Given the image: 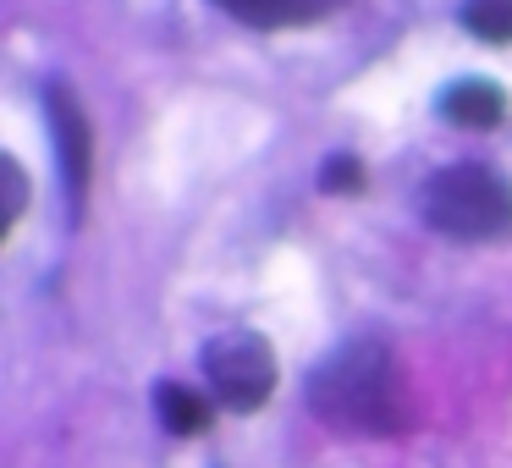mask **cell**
<instances>
[{"label": "cell", "instance_id": "11", "mask_svg": "<svg viewBox=\"0 0 512 468\" xmlns=\"http://www.w3.org/2000/svg\"><path fill=\"white\" fill-rule=\"evenodd\" d=\"M221 12H232L237 23H248V28H270V0H215Z\"/></svg>", "mask_w": 512, "mask_h": 468}, {"label": "cell", "instance_id": "8", "mask_svg": "<svg viewBox=\"0 0 512 468\" xmlns=\"http://www.w3.org/2000/svg\"><path fill=\"white\" fill-rule=\"evenodd\" d=\"M342 0H270V28H303L331 17Z\"/></svg>", "mask_w": 512, "mask_h": 468}, {"label": "cell", "instance_id": "5", "mask_svg": "<svg viewBox=\"0 0 512 468\" xmlns=\"http://www.w3.org/2000/svg\"><path fill=\"white\" fill-rule=\"evenodd\" d=\"M435 111L446 116L452 127H496L507 116V89L496 78H457L435 94Z\"/></svg>", "mask_w": 512, "mask_h": 468}, {"label": "cell", "instance_id": "2", "mask_svg": "<svg viewBox=\"0 0 512 468\" xmlns=\"http://www.w3.org/2000/svg\"><path fill=\"white\" fill-rule=\"evenodd\" d=\"M419 215L452 243H496L512 232V177L485 160L441 166L419 188Z\"/></svg>", "mask_w": 512, "mask_h": 468}, {"label": "cell", "instance_id": "6", "mask_svg": "<svg viewBox=\"0 0 512 468\" xmlns=\"http://www.w3.org/2000/svg\"><path fill=\"white\" fill-rule=\"evenodd\" d=\"M155 413L171 435H199L204 424H210V402L193 386H177V380H160L155 386Z\"/></svg>", "mask_w": 512, "mask_h": 468}, {"label": "cell", "instance_id": "4", "mask_svg": "<svg viewBox=\"0 0 512 468\" xmlns=\"http://www.w3.org/2000/svg\"><path fill=\"white\" fill-rule=\"evenodd\" d=\"M45 116H50V133H56V155H61V188H67V215L78 221L83 199H89V177H94V133H89V116H83L78 94L67 83H45Z\"/></svg>", "mask_w": 512, "mask_h": 468}, {"label": "cell", "instance_id": "9", "mask_svg": "<svg viewBox=\"0 0 512 468\" xmlns=\"http://www.w3.org/2000/svg\"><path fill=\"white\" fill-rule=\"evenodd\" d=\"M364 188V160L358 155H331L320 166V193H358Z\"/></svg>", "mask_w": 512, "mask_h": 468}, {"label": "cell", "instance_id": "10", "mask_svg": "<svg viewBox=\"0 0 512 468\" xmlns=\"http://www.w3.org/2000/svg\"><path fill=\"white\" fill-rule=\"evenodd\" d=\"M0 188H6V210H0V221L12 226V221H17V215H23V210H28V177H23V166H17V160H12V155L0 160Z\"/></svg>", "mask_w": 512, "mask_h": 468}, {"label": "cell", "instance_id": "7", "mask_svg": "<svg viewBox=\"0 0 512 468\" xmlns=\"http://www.w3.org/2000/svg\"><path fill=\"white\" fill-rule=\"evenodd\" d=\"M463 28L485 45H512V0H463Z\"/></svg>", "mask_w": 512, "mask_h": 468}, {"label": "cell", "instance_id": "3", "mask_svg": "<svg viewBox=\"0 0 512 468\" xmlns=\"http://www.w3.org/2000/svg\"><path fill=\"white\" fill-rule=\"evenodd\" d=\"M204 380L226 413H254L276 391V353L254 331H221L204 342Z\"/></svg>", "mask_w": 512, "mask_h": 468}, {"label": "cell", "instance_id": "1", "mask_svg": "<svg viewBox=\"0 0 512 468\" xmlns=\"http://www.w3.org/2000/svg\"><path fill=\"white\" fill-rule=\"evenodd\" d=\"M309 408L331 430L391 435L402 424V386H397V358H391V347L380 336L342 342L309 375Z\"/></svg>", "mask_w": 512, "mask_h": 468}]
</instances>
